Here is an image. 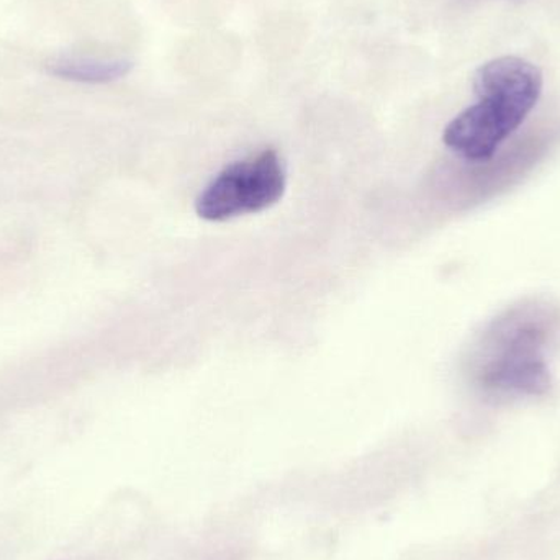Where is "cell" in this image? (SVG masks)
<instances>
[{"instance_id": "3957f363", "label": "cell", "mask_w": 560, "mask_h": 560, "mask_svg": "<svg viewBox=\"0 0 560 560\" xmlns=\"http://www.w3.org/2000/svg\"><path fill=\"white\" fill-rule=\"evenodd\" d=\"M287 173L275 150L229 164L197 197L196 210L207 222H229L265 212L282 199Z\"/></svg>"}, {"instance_id": "7a4b0ae2", "label": "cell", "mask_w": 560, "mask_h": 560, "mask_svg": "<svg viewBox=\"0 0 560 560\" xmlns=\"http://www.w3.org/2000/svg\"><path fill=\"white\" fill-rule=\"evenodd\" d=\"M477 104L450 121L444 144L467 163H487L522 127L538 104L542 74L538 66L516 56L492 59L474 75Z\"/></svg>"}, {"instance_id": "6da1fadb", "label": "cell", "mask_w": 560, "mask_h": 560, "mask_svg": "<svg viewBox=\"0 0 560 560\" xmlns=\"http://www.w3.org/2000/svg\"><path fill=\"white\" fill-rule=\"evenodd\" d=\"M559 328L560 308L549 300H522L503 310L470 351L476 387L495 400L545 395L552 384L546 351Z\"/></svg>"}, {"instance_id": "277c9868", "label": "cell", "mask_w": 560, "mask_h": 560, "mask_svg": "<svg viewBox=\"0 0 560 560\" xmlns=\"http://www.w3.org/2000/svg\"><path fill=\"white\" fill-rule=\"evenodd\" d=\"M133 68L128 59L62 58L56 62L52 72L62 79L102 84L117 81Z\"/></svg>"}]
</instances>
